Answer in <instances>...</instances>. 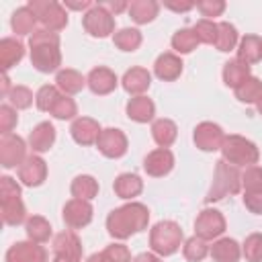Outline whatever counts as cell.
Returning a JSON list of instances; mask_svg holds the SVG:
<instances>
[{
	"label": "cell",
	"mask_w": 262,
	"mask_h": 262,
	"mask_svg": "<svg viewBox=\"0 0 262 262\" xmlns=\"http://www.w3.org/2000/svg\"><path fill=\"white\" fill-rule=\"evenodd\" d=\"M149 223V211L141 203H127L117 207L106 217V229L115 239H127L133 233H139Z\"/></svg>",
	"instance_id": "obj_1"
},
{
	"label": "cell",
	"mask_w": 262,
	"mask_h": 262,
	"mask_svg": "<svg viewBox=\"0 0 262 262\" xmlns=\"http://www.w3.org/2000/svg\"><path fill=\"white\" fill-rule=\"evenodd\" d=\"M239 188H242V174L237 172V168L227 164L225 160H219L215 164L213 182H211V188L205 199H207V203H215L229 194H237Z\"/></svg>",
	"instance_id": "obj_2"
},
{
	"label": "cell",
	"mask_w": 262,
	"mask_h": 262,
	"mask_svg": "<svg viewBox=\"0 0 262 262\" xmlns=\"http://www.w3.org/2000/svg\"><path fill=\"white\" fill-rule=\"evenodd\" d=\"M182 246V229L176 221H158L149 229V248L158 256H172Z\"/></svg>",
	"instance_id": "obj_3"
},
{
	"label": "cell",
	"mask_w": 262,
	"mask_h": 262,
	"mask_svg": "<svg viewBox=\"0 0 262 262\" xmlns=\"http://www.w3.org/2000/svg\"><path fill=\"white\" fill-rule=\"evenodd\" d=\"M221 160H225L227 164L239 168V166H256L260 151L256 147L254 141L242 137V135H225V141L221 145Z\"/></svg>",
	"instance_id": "obj_4"
},
{
	"label": "cell",
	"mask_w": 262,
	"mask_h": 262,
	"mask_svg": "<svg viewBox=\"0 0 262 262\" xmlns=\"http://www.w3.org/2000/svg\"><path fill=\"white\" fill-rule=\"evenodd\" d=\"M27 6L33 10L41 29L55 31V33L66 29L68 12H66V6H61L59 2H55V0H29Z\"/></svg>",
	"instance_id": "obj_5"
},
{
	"label": "cell",
	"mask_w": 262,
	"mask_h": 262,
	"mask_svg": "<svg viewBox=\"0 0 262 262\" xmlns=\"http://www.w3.org/2000/svg\"><path fill=\"white\" fill-rule=\"evenodd\" d=\"M82 27L88 35L104 39L115 31V16L108 12V8L104 4H94L88 12H84Z\"/></svg>",
	"instance_id": "obj_6"
},
{
	"label": "cell",
	"mask_w": 262,
	"mask_h": 262,
	"mask_svg": "<svg viewBox=\"0 0 262 262\" xmlns=\"http://www.w3.org/2000/svg\"><path fill=\"white\" fill-rule=\"evenodd\" d=\"M31 66L37 72H57L61 66L59 43H31Z\"/></svg>",
	"instance_id": "obj_7"
},
{
	"label": "cell",
	"mask_w": 262,
	"mask_h": 262,
	"mask_svg": "<svg viewBox=\"0 0 262 262\" xmlns=\"http://www.w3.org/2000/svg\"><path fill=\"white\" fill-rule=\"evenodd\" d=\"M225 231V217L217 209H203L194 219V235L203 237L205 242L217 239Z\"/></svg>",
	"instance_id": "obj_8"
},
{
	"label": "cell",
	"mask_w": 262,
	"mask_h": 262,
	"mask_svg": "<svg viewBox=\"0 0 262 262\" xmlns=\"http://www.w3.org/2000/svg\"><path fill=\"white\" fill-rule=\"evenodd\" d=\"M192 141L201 151H217L225 141V133L217 123L203 121L192 131Z\"/></svg>",
	"instance_id": "obj_9"
},
{
	"label": "cell",
	"mask_w": 262,
	"mask_h": 262,
	"mask_svg": "<svg viewBox=\"0 0 262 262\" xmlns=\"http://www.w3.org/2000/svg\"><path fill=\"white\" fill-rule=\"evenodd\" d=\"M25 158H27V145H25L23 137H18L14 133L0 137V164H2V168L20 166L25 162Z\"/></svg>",
	"instance_id": "obj_10"
},
{
	"label": "cell",
	"mask_w": 262,
	"mask_h": 262,
	"mask_svg": "<svg viewBox=\"0 0 262 262\" xmlns=\"http://www.w3.org/2000/svg\"><path fill=\"white\" fill-rule=\"evenodd\" d=\"M127 135L121 131V129H115V127H108V129H102L100 131V137L96 141V147L98 151L104 156V158H111V160H117L121 156H125L127 151Z\"/></svg>",
	"instance_id": "obj_11"
},
{
	"label": "cell",
	"mask_w": 262,
	"mask_h": 262,
	"mask_svg": "<svg viewBox=\"0 0 262 262\" xmlns=\"http://www.w3.org/2000/svg\"><path fill=\"white\" fill-rule=\"evenodd\" d=\"M92 205L90 201H82V199H70L63 205V221L70 229H82L92 221Z\"/></svg>",
	"instance_id": "obj_12"
},
{
	"label": "cell",
	"mask_w": 262,
	"mask_h": 262,
	"mask_svg": "<svg viewBox=\"0 0 262 262\" xmlns=\"http://www.w3.org/2000/svg\"><path fill=\"white\" fill-rule=\"evenodd\" d=\"M47 178V164L41 156L37 154H31L25 158V162L18 166V180L25 184V186H39L43 184Z\"/></svg>",
	"instance_id": "obj_13"
},
{
	"label": "cell",
	"mask_w": 262,
	"mask_h": 262,
	"mask_svg": "<svg viewBox=\"0 0 262 262\" xmlns=\"http://www.w3.org/2000/svg\"><path fill=\"white\" fill-rule=\"evenodd\" d=\"M6 262H47V250L35 242H16L6 250Z\"/></svg>",
	"instance_id": "obj_14"
},
{
	"label": "cell",
	"mask_w": 262,
	"mask_h": 262,
	"mask_svg": "<svg viewBox=\"0 0 262 262\" xmlns=\"http://www.w3.org/2000/svg\"><path fill=\"white\" fill-rule=\"evenodd\" d=\"M172 168H174V154L168 147L151 149L143 160V170L147 172V176H154V178H162L170 174Z\"/></svg>",
	"instance_id": "obj_15"
},
{
	"label": "cell",
	"mask_w": 262,
	"mask_h": 262,
	"mask_svg": "<svg viewBox=\"0 0 262 262\" xmlns=\"http://www.w3.org/2000/svg\"><path fill=\"white\" fill-rule=\"evenodd\" d=\"M119 80H117V74L104 66H98L94 70H90V74L86 76V86L98 94V96H104V94H111L115 88H117Z\"/></svg>",
	"instance_id": "obj_16"
},
{
	"label": "cell",
	"mask_w": 262,
	"mask_h": 262,
	"mask_svg": "<svg viewBox=\"0 0 262 262\" xmlns=\"http://www.w3.org/2000/svg\"><path fill=\"white\" fill-rule=\"evenodd\" d=\"M53 256H61V258H70V260H82V242L78 239V235L74 231H59L53 237L51 244Z\"/></svg>",
	"instance_id": "obj_17"
},
{
	"label": "cell",
	"mask_w": 262,
	"mask_h": 262,
	"mask_svg": "<svg viewBox=\"0 0 262 262\" xmlns=\"http://www.w3.org/2000/svg\"><path fill=\"white\" fill-rule=\"evenodd\" d=\"M100 131L102 129H100L98 121H94L90 117H78L72 123V127H70V133H72V137H74V141L78 145H92V143H96L98 137H100Z\"/></svg>",
	"instance_id": "obj_18"
},
{
	"label": "cell",
	"mask_w": 262,
	"mask_h": 262,
	"mask_svg": "<svg viewBox=\"0 0 262 262\" xmlns=\"http://www.w3.org/2000/svg\"><path fill=\"white\" fill-rule=\"evenodd\" d=\"M182 66H184V63H182V59H180L176 53L166 51V53H160V55H158V59H156V63H154V74H156L160 80H164V82H172V80L180 78Z\"/></svg>",
	"instance_id": "obj_19"
},
{
	"label": "cell",
	"mask_w": 262,
	"mask_h": 262,
	"mask_svg": "<svg viewBox=\"0 0 262 262\" xmlns=\"http://www.w3.org/2000/svg\"><path fill=\"white\" fill-rule=\"evenodd\" d=\"M125 92L133 94V96H143V92L151 86V74L145 70V68H131L123 74V80H121Z\"/></svg>",
	"instance_id": "obj_20"
},
{
	"label": "cell",
	"mask_w": 262,
	"mask_h": 262,
	"mask_svg": "<svg viewBox=\"0 0 262 262\" xmlns=\"http://www.w3.org/2000/svg\"><path fill=\"white\" fill-rule=\"evenodd\" d=\"M53 141H55V127L49 121H43V123L35 125L33 131L29 133V147L33 149V154L49 151Z\"/></svg>",
	"instance_id": "obj_21"
},
{
	"label": "cell",
	"mask_w": 262,
	"mask_h": 262,
	"mask_svg": "<svg viewBox=\"0 0 262 262\" xmlns=\"http://www.w3.org/2000/svg\"><path fill=\"white\" fill-rule=\"evenodd\" d=\"M215 262H237L242 258V246L233 237H219L209 250Z\"/></svg>",
	"instance_id": "obj_22"
},
{
	"label": "cell",
	"mask_w": 262,
	"mask_h": 262,
	"mask_svg": "<svg viewBox=\"0 0 262 262\" xmlns=\"http://www.w3.org/2000/svg\"><path fill=\"white\" fill-rule=\"evenodd\" d=\"M25 57V45L14 37H4L0 41V68L2 72H8L12 66H16Z\"/></svg>",
	"instance_id": "obj_23"
},
{
	"label": "cell",
	"mask_w": 262,
	"mask_h": 262,
	"mask_svg": "<svg viewBox=\"0 0 262 262\" xmlns=\"http://www.w3.org/2000/svg\"><path fill=\"white\" fill-rule=\"evenodd\" d=\"M125 111H127V117L131 121H135V123H147L156 115V104L147 96H133V98H129Z\"/></svg>",
	"instance_id": "obj_24"
},
{
	"label": "cell",
	"mask_w": 262,
	"mask_h": 262,
	"mask_svg": "<svg viewBox=\"0 0 262 262\" xmlns=\"http://www.w3.org/2000/svg\"><path fill=\"white\" fill-rule=\"evenodd\" d=\"M55 86H57L59 92L66 94V96L78 94V92L86 86V78H84L78 70L66 68V70H59V72H57V76H55Z\"/></svg>",
	"instance_id": "obj_25"
},
{
	"label": "cell",
	"mask_w": 262,
	"mask_h": 262,
	"mask_svg": "<svg viewBox=\"0 0 262 262\" xmlns=\"http://www.w3.org/2000/svg\"><path fill=\"white\" fill-rule=\"evenodd\" d=\"M113 190H115V194L119 199H133V196H137L143 190V180L137 174L125 172V174H119L115 178Z\"/></svg>",
	"instance_id": "obj_26"
},
{
	"label": "cell",
	"mask_w": 262,
	"mask_h": 262,
	"mask_svg": "<svg viewBox=\"0 0 262 262\" xmlns=\"http://www.w3.org/2000/svg\"><path fill=\"white\" fill-rule=\"evenodd\" d=\"M158 10H160V4L156 0H133V2H129L127 14L131 16L133 23L147 25L158 16Z\"/></svg>",
	"instance_id": "obj_27"
},
{
	"label": "cell",
	"mask_w": 262,
	"mask_h": 262,
	"mask_svg": "<svg viewBox=\"0 0 262 262\" xmlns=\"http://www.w3.org/2000/svg\"><path fill=\"white\" fill-rule=\"evenodd\" d=\"M250 66L239 61L237 57L235 59H229L223 63V84L229 86V88H237L246 78H250Z\"/></svg>",
	"instance_id": "obj_28"
},
{
	"label": "cell",
	"mask_w": 262,
	"mask_h": 262,
	"mask_svg": "<svg viewBox=\"0 0 262 262\" xmlns=\"http://www.w3.org/2000/svg\"><path fill=\"white\" fill-rule=\"evenodd\" d=\"M178 127L170 119H156L151 123V137L160 147H170L176 141Z\"/></svg>",
	"instance_id": "obj_29"
},
{
	"label": "cell",
	"mask_w": 262,
	"mask_h": 262,
	"mask_svg": "<svg viewBox=\"0 0 262 262\" xmlns=\"http://www.w3.org/2000/svg\"><path fill=\"white\" fill-rule=\"evenodd\" d=\"M70 192L74 199H82V201H92L98 194V182L94 176L90 174H78L72 184H70Z\"/></svg>",
	"instance_id": "obj_30"
},
{
	"label": "cell",
	"mask_w": 262,
	"mask_h": 262,
	"mask_svg": "<svg viewBox=\"0 0 262 262\" xmlns=\"http://www.w3.org/2000/svg\"><path fill=\"white\" fill-rule=\"evenodd\" d=\"M35 25H37V18H35V14H33V10L29 6L16 8L12 12V16H10V27H12V31L16 35H29L31 37L37 31Z\"/></svg>",
	"instance_id": "obj_31"
},
{
	"label": "cell",
	"mask_w": 262,
	"mask_h": 262,
	"mask_svg": "<svg viewBox=\"0 0 262 262\" xmlns=\"http://www.w3.org/2000/svg\"><path fill=\"white\" fill-rule=\"evenodd\" d=\"M260 47H262V39L258 35H244L239 45H237V59L248 63V66L260 61L262 59Z\"/></svg>",
	"instance_id": "obj_32"
},
{
	"label": "cell",
	"mask_w": 262,
	"mask_h": 262,
	"mask_svg": "<svg viewBox=\"0 0 262 262\" xmlns=\"http://www.w3.org/2000/svg\"><path fill=\"white\" fill-rule=\"evenodd\" d=\"M25 229H27V237L31 242H35V244H45L51 237V223L41 215L29 217Z\"/></svg>",
	"instance_id": "obj_33"
},
{
	"label": "cell",
	"mask_w": 262,
	"mask_h": 262,
	"mask_svg": "<svg viewBox=\"0 0 262 262\" xmlns=\"http://www.w3.org/2000/svg\"><path fill=\"white\" fill-rule=\"evenodd\" d=\"M0 213H2V221L6 225H18L27 219V209H25V203L20 201V196L2 201Z\"/></svg>",
	"instance_id": "obj_34"
},
{
	"label": "cell",
	"mask_w": 262,
	"mask_h": 262,
	"mask_svg": "<svg viewBox=\"0 0 262 262\" xmlns=\"http://www.w3.org/2000/svg\"><path fill=\"white\" fill-rule=\"evenodd\" d=\"M260 96H262V80L256 78V76L246 78V80L235 88V98H237L239 102L256 104Z\"/></svg>",
	"instance_id": "obj_35"
},
{
	"label": "cell",
	"mask_w": 262,
	"mask_h": 262,
	"mask_svg": "<svg viewBox=\"0 0 262 262\" xmlns=\"http://www.w3.org/2000/svg\"><path fill=\"white\" fill-rule=\"evenodd\" d=\"M235 45H237V29L231 23H227V20L217 23V41H215V47L219 51L227 53V51L235 49Z\"/></svg>",
	"instance_id": "obj_36"
},
{
	"label": "cell",
	"mask_w": 262,
	"mask_h": 262,
	"mask_svg": "<svg viewBox=\"0 0 262 262\" xmlns=\"http://www.w3.org/2000/svg\"><path fill=\"white\" fill-rule=\"evenodd\" d=\"M141 41H143L141 31L131 29V27L119 29V31L113 35V43H115V47H119L121 51H135V49L141 45Z\"/></svg>",
	"instance_id": "obj_37"
},
{
	"label": "cell",
	"mask_w": 262,
	"mask_h": 262,
	"mask_svg": "<svg viewBox=\"0 0 262 262\" xmlns=\"http://www.w3.org/2000/svg\"><path fill=\"white\" fill-rule=\"evenodd\" d=\"M172 49L176 51V53H180V55H186V53H190L192 49H196V45L201 43L199 41V37H196V33L192 31V29H178L174 35H172Z\"/></svg>",
	"instance_id": "obj_38"
},
{
	"label": "cell",
	"mask_w": 262,
	"mask_h": 262,
	"mask_svg": "<svg viewBox=\"0 0 262 262\" xmlns=\"http://www.w3.org/2000/svg\"><path fill=\"white\" fill-rule=\"evenodd\" d=\"M209 250L211 248L207 246V242L203 237H199V235H192V237L184 239V244H182V256L188 262H201V260H205L207 254H209Z\"/></svg>",
	"instance_id": "obj_39"
},
{
	"label": "cell",
	"mask_w": 262,
	"mask_h": 262,
	"mask_svg": "<svg viewBox=\"0 0 262 262\" xmlns=\"http://www.w3.org/2000/svg\"><path fill=\"white\" fill-rule=\"evenodd\" d=\"M49 115H51L53 119H59V121L74 119V117L78 115V104H76V100H74V98H70V96L61 94V96L55 100V104L51 106Z\"/></svg>",
	"instance_id": "obj_40"
},
{
	"label": "cell",
	"mask_w": 262,
	"mask_h": 262,
	"mask_svg": "<svg viewBox=\"0 0 262 262\" xmlns=\"http://www.w3.org/2000/svg\"><path fill=\"white\" fill-rule=\"evenodd\" d=\"M59 96H61V92H59L57 86H53V84H45V86H41V88L37 90V94H35V104H37L39 111L49 113L51 106L55 104V100H57Z\"/></svg>",
	"instance_id": "obj_41"
},
{
	"label": "cell",
	"mask_w": 262,
	"mask_h": 262,
	"mask_svg": "<svg viewBox=\"0 0 262 262\" xmlns=\"http://www.w3.org/2000/svg\"><path fill=\"white\" fill-rule=\"evenodd\" d=\"M242 256L248 262H262V233H250L242 246Z\"/></svg>",
	"instance_id": "obj_42"
},
{
	"label": "cell",
	"mask_w": 262,
	"mask_h": 262,
	"mask_svg": "<svg viewBox=\"0 0 262 262\" xmlns=\"http://www.w3.org/2000/svg\"><path fill=\"white\" fill-rule=\"evenodd\" d=\"M242 186L244 192H262V168L248 166L242 172Z\"/></svg>",
	"instance_id": "obj_43"
},
{
	"label": "cell",
	"mask_w": 262,
	"mask_h": 262,
	"mask_svg": "<svg viewBox=\"0 0 262 262\" xmlns=\"http://www.w3.org/2000/svg\"><path fill=\"white\" fill-rule=\"evenodd\" d=\"M192 31L196 33V37H199L201 43L215 45V41H217V23H213V20H209V18H201V20H196V25L192 27Z\"/></svg>",
	"instance_id": "obj_44"
},
{
	"label": "cell",
	"mask_w": 262,
	"mask_h": 262,
	"mask_svg": "<svg viewBox=\"0 0 262 262\" xmlns=\"http://www.w3.org/2000/svg\"><path fill=\"white\" fill-rule=\"evenodd\" d=\"M8 102H10V106H14L16 111L18 108H29L31 104H33V92L27 88V86H12V90L8 92Z\"/></svg>",
	"instance_id": "obj_45"
},
{
	"label": "cell",
	"mask_w": 262,
	"mask_h": 262,
	"mask_svg": "<svg viewBox=\"0 0 262 262\" xmlns=\"http://www.w3.org/2000/svg\"><path fill=\"white\" fill-rule=\"evenodd\" d=\"M102 256L106 262H133L131 260V252L125 244H111L102 250Z\"/></svg>",
	"instance_id": "obj_46"
},
{
	"label": "cell",
	"mask_w": 262,
	"mask_h": 262,
	"mask_svg": "<svg viewBox=\"0 0 262 262\" xmlns=\"http://www.w3.org/2000/svg\"><path fill=\"white\" fill-rule=\"evenodd\" d=\"M16 123H18L16 108L10 106V104H2L0 106V131H2V135L12 133V129L16 127Z\"/></svg>",
	"instance_id": "obj_47"
},
{
	"label": "cell",
	"mask_w": 262,
	"mask_h": 262,
	"mask_svg": "<svg viewBox=\"0 0 262 262\" xmlns=\"http://www.w3.org/2000/svg\"><path fill=\"white\" fill-rule=\"evenodd\" d=\"M196 8H199V12H201L205 18L213 20L215 16H221V14H223L225 2H223V0H201V2H196Z\"/></svg>",
	"instance_id": "obj_48"
},
{
	"label": "cell",
	"mask_w": 262,
	"mask_h": 262,
	"mask_svg": "<svg viewBox=\"0 0 262 262\" xmlns=\"http://www.w3.org/2000/svg\"><path fill=\"white\" fill-rule=\"evenodd\" d=\"M20 196V186L14 178L10 176H2L0 178V201H6V199H16Z\"/></svg>",
	"instance_id": "obj_49"
},
{
	"label": "cell",
	"mask_w": 262,
	"mask_h": 262,
	"mask_svg": "<svg viewBox=\"0 0 262 262\" xmlns=\"http://www.w3.org/2000/svg\"><path fill=\"white\" fill-rule=\"evenodd\" d=\"M31 43H59V35L55 31H47V29H37L31 37H29V45Z\"/></svg>",
	"instance_id": "obj_50"
},
{
	"label": "cell",
	"mask_w": 262,
	"mask_h": 262,
	"mask_svg": "<svg viewBox=\"0 0 262 262\" xmlns=\"http://www.w3.org/2000/svg\"><path fill=\"white\" fill-rule=\"evenodd\" d=\"M244 205L250 213L262 215V192H244Z\"/></svg>",
	"instance_id": "obj_51"
},
{
	"label": "cell",
	"mask_w": 262,
	"mask_h": 262,
	"mask_svg": "<svg viewBox=\"0 0 262 262\" xmlns=\"http://www.w3.org/2000/svg\"><path fill=\"white\" fill-rule=\"evenodd\" d=\"M164 6L170 8V10H174V12H186V10L194 8L196 4L194 2H164Z\"/></svg>",
	"instance_id": "obj_52"
},
{
	"label": "cell",
	"mask_w": 262,
	"mask_h": 262,
	"mask_svg": "<svg viewBox=\"0 0 262 262\" xmlns=\"http://www.w3.org/2000/svg\"><path fill=\"white\" fill-rule=\"evenodd\" d=\"M66 8H72V10H90L94 4L90 2V0H82V2H70V0H66V4H63Z\"/></svg>",
	"instance_id": "obj_53"
},
{
	"label": "cell",
	"mask_w": 262,
	"mask_h": 262,
	"mask_svg": "<svg viewBox=\"0 0 262 262\" xmlns=\"http://www.w3.org/2000/svg\"><path fill=\"white\" fill-rule=\"evenodd\" d=\"M104 6L108 8V12H111V14H119V12H123V10H129V2H123V0L108 2V4H104Z\"/></svg>",
	"instance_id": "obj_54"
},
{
	"label": "cell",
	"mask_w": 262,
	"mask_h": 262,
	"mask_svg": "<svg viewBox=\"0 0 262 262\" xmlns=\"http://www.w3.org/2000/svg\"><path fill=\"white\" fill-rule=\"evenodd\" d=\"M133 262H162V258L158 254H154V252H141V254H137L133 258Z\"/></svg>",
	"instance_id": "obj_55"
},
{
	"label": "cell",
	"mask_w": 262,
	"mask_h": 262,
	"mask_svg": "<svg viewBox=\"0 0 262 262\" xmlns=\"http://www.w3.org/2000/svg\"><path fill=\"white\" fill-rule=\"evenodd\" d=\"M10 90H12V86H10V78H8V72H2V90H0V94L6 98Z\"/></svg>",
	"instance_id": "obj_56"
},
{
	"label": "cell",
	"mask_w": 262,
	"mask_h": 262,
	"mask_svg": "<svg viewBox=\"0 0 262 262\" xmlns=\"http://www.w3.org/2000/svg\"><path fill=\"white\" fill-rule=\"evenodd\" d=\"M86 262H106L104 260V256H102V252H96V254H92V256H88V260Z\"/></svg>",
	"instance_id": "obj_57"
},
{
	"label": "cell",
	"mask_w": 262,
	"mask_h": 262,
	"mask_svg": "<svg viewBox=\"0 0 262 262\" xmlns=\"http://www.w3.org/2000/svg\"><path fill=\"white\" fill-rule=\"evenodd\" d=\"M51 262H80V260H70V258H61V256H53Z\"/></svg>",
	"instance_id": "obj_58"
},
{
	"label": "cell",
	"mask_w": 262,
	"mask_h": 262,
	"mask_svg": "<svg viewBox=\"0 0 262 262\" xmlns=\"http://www.w3.org/2000/svg\"><path fill=\"white\" fill-rule=\"evenodd\" d=\"M256 108H258V113H260V115H262V96H260V98H258V102H256Z\"/></svg>",
	"instance_id": "obj_59"
},
{
	"label": "cell",
	"mask_w": 262,
	"mask_h": 262,
	"mask_svg": "<svg viewBox=\"0 0 262 262\" xmlns=\"http://www.w3.org/2000/svg\"><path fill=\"white\" fill-rule=\"evenodd\" d=\"M260 53H262V47H260Z\"/></svg>",
	"instance_id": "obj_60"
}]
</instances>
